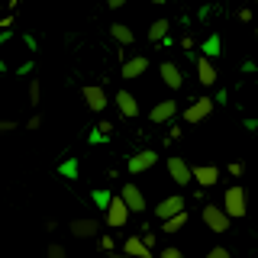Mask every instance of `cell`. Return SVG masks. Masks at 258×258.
<instances>
[{"label": "cell", "mask_w": 258, "mask_h": 258, "mask_svg": "<svg viewBox=\"0 0 258 258\" xmlns=\"http://www.w3.org/2000/svg\"><path fill=\"white\" fill-rule=\"evenodd\" d=\"M23 42H26L29 52H36V36H29V32H26V36H23Z\"/></svg>", "instance_id": "cell-32"}, {"label": "cell", "mask_w": 258, "mask_h": 258, "mask_svg": "<svg viewBox=\"0 0 258 258\" xmlns=\"http://www.w3.org/2000/svg\"><path fill=\"white\" fill-rule=\"evenodd\" d=\"M204 258H229V248H223V245H216V248H210V252Z\"/></svg>", "instance_id": "cell-24"}, {"label": "cell", "mask_w": 258, "mask_h": 258, "mask_svg": "<svg viewBox=\"0 0 258 258\" xmlns=\"http://www.w3.org/2000/svg\"><path fill=\"white\" fill-rule=\"evenodd\" d=\"M71 236L75 239H94L97 232H100V223L97 220H91V216H81V220H71Z\"/></svg>", "instance_id": "cell-9"}, {"label": "cell", "mask_w": 258, "mask_h": 258, "mask_svg": "<svg viewBox=\"0 0 258 258\" xmlns=\"http://www.w3.org/2000/svg\"><path fill=\"white\" fill-rule=\"evenodd\" d=\"M161 258H181V248H174V245H168L165 252H161Z\"/></svg>", "instance_id": "cell-29"}, {"label": "cell", "mask_w": 258, "mask_h": 258, "mask_svg": "<svg viewBox=\"0 0 258 258\" xmlns=\"http://www.w3.org/2000/svg\"><path fill=\"white\" fill-rule=\"evenodd\" d=\"M110 197H113V194H107V190H94V204H97V207H103V210H107Z\"/></svg>", "instance_id": "cell-23"}, {"label": "cell", "mask_w": 258, "mask_h": 258, "mask_svg": "<svg viewBox=\"0 0 258 258\" xmlns=\"http://www.w3.org/2000/svg\"><path fill=\"white\" fill-rule=\"evenodd\" d=\"M123 252H126L129 258H152V248L145 245L142 236H129V239L123 242Z\"/></svg>", "instance_id": "cell-16"}, {"label": "cell", "mask_w": 258, "mask_h": 258, "mask_svg": "<svg viewBox=\"0 0 258 258\" xmlns=\"http://www.w3.org/2000/svg\"><path fill=\"white\" fill-rule=\"evenodd\" d=\"M100 248H103V252H110V248H113V239L103 236V239H100Z\"/></svg>", "instance_id": "cell-34"}, {"label": "cell", "mask_w": 258, "mask_h": 258, "mask_svg": "<svg viewBox=\"0 0 258 258\" xmlns=\"http://www.w3.org/2000/svg\"><path fill=\"white\" fill-rule=\"evenodd\" d=\"M32 68H36V61H23V64H20V68H16V75H20V78H23V75H29V71H32Z\"/></svg>", "instance_id": "cell-28"}, {"label": "cell", "mask_w": 258, "mask_h": 258, "mask_svg": "<svg viewBox=\"0 0 258 258\" xmlns=\"http://www.w3.org/2000/svg\"><path fill=\"white\" fill-rule=\"evenodd\" d=\"M204 223H207V229H210V232H216V236H220V232L229 229V223H232V220L223 213V207L207 204V207H204Z\"/></svg>", "instance_id": "cell-3"}, {"label": "cell", "mask_w": 258, "mask_h": 258, "mask_svg": "<svg viewBox=\"0 0 258 258\" xmlns=\"http://www.w3.org/2000/svg\"><path fill=\"white\" fill-rule=\"evenodd\" d=\"M184 226H187V213H177V216H171V220L161 223V229H165V232H177V229H184Z\"/></svg>", "instance_id": "cell-21"}, {"label": "cell", "mask_w": 258, "mask_h": 258, "mask_svg": "<svg viewBox=\"0 0 258 258\" xmlns=\"http://www.w3.org/2000/svg\"><path fill=\"white\" fill-rule=\"evenodd\" d=\"M255 7H258V0H255Z\"/></svg>", "instance_id": "cell-39"}, {"label": "cell", "mask_w": 258, "mask_h": 258, "mask_svg": "<svg viewBox=\"0 0 258 258\" xmlns=\"http://www.w3.org/2000/svg\"><path fill=\"white\" fill-rule=\"evenodd\" d=\"M152 4H168V0H152Z\"/></svg>", "instance_id": "cell-37"}, {"label": "cell", "mask_w": 258, "mask_h": 258, "mask_svg": "<svg viewBox=\"0 0 258 258\" xmlns=\"http://www.w3.org/2000/svg\"><path fill=\"white\" fill-rule=\"evenodd\" d=\"M197 81L204 87H213L216 84V68H213V61H210V58H197Z\"/></svg>", "instance_id": "cell-18"}, {"label": "cell", "mask_w": 258, "mask_h": 258, "mask_svg": "<svg viewBox=\"0 0 258 258\" xmlns=\"http://www.w3.org/2000/svg\"><path fill=\"white\" fill-rule=\"evenodd\" d=\"M158 75H161V81H165V87H171V91H181L184 87V71L177 68L174 61H161Z\"/></svg>", "instance_id": "cell-8"}, {"label": "cell", "mask_w": 258, "mask_h": 258, "mask_svg": "<svg viewBox=\"0 0 258 258\" xmlns=\"http://www.w3.org/2000/svg\"><path fill=\"white\" fill-rule=\"evenodd\" d=\"M239 20H242V23L252 20V7H242V10H239Z\"/></svg>", "instance_id": "cell-30"}, {"label": "cell", "mask_w": 258, "mask_h": 258, "mask_svg": "<svg viewBox=\"0 0 258 258\" xmlns=\"http://www.w3.org/2000/svg\"><path fill=\"white\" fill-rule=\"evenodd\" d=\"M229 174H232V177L242 174V165H239V161H232V165H229Z\"/></svg>", "instance_id": "cell-33"}, {"label": "cell", "mask_w": 258, "mask_h": 258, "mask_svg": "<svg viewBox=\"0 0 258 258\" xmlns=\"http://www.w3.org/2000/svg\"><path fill=\"white\" fill-rule=\"evenodd\" d=\"M119 200L126 204L129 213H142L145 210V194L136 187V184H123V187H119Z\"/></svg>", "instance_id": "cell-5"}, {"label": "cell", "mask_w": 258, "mask_h": 258, "mask_svg": "<svg viewBox=\"0 0 258 258\" xmlns=\"http://www.w3.org/2000/svg\"><path fill=\"white\" fill-rule=\"evenodd\" d=\"M174 113H177L174 100H158L155 107L149 110V119H152V123H168V119H174Z\"/></svg>", "instance_id": "cell-14"}, {"label": "cell", "mask_w": 258, "mask_h": 258, "mask_svg": "<svg viewBox=\"0 0 258 258\" xmlns=\"http://www.w3.org/2000/svg\"><path fill=\"white\" fill-rule=\"evenodd\" d=\"M81 97H84L87 110H94V113H103V110H107V103H110L103 84H84V87H81Z\"/></svg>", "instance_id": "cell-2"}, {"label": "cell", "mask_w": 258, "mask_h": 258, "mask_svg": "<svg viewBox=\"0 0 258 258\" xmlns=\"http://www.w3.org/2000/svg\"><path fill=\"white\" fill-rule=\"evenodd\" d=\"M126 223H129V210L116 194V197H110V204H107V226L110 229H119V226H126Z\"/></svg>", "instance_id": "cell-4"}, {"label": "cell", "mask_w": 258, "mask_h": 258, "mask_svg": "<svg viewBox=\"0 0 258 258\" xmlns=\"http://www.w3.org/2000/svg\"><path fill=\"white\" fill-rule=\"evenodd\" d=\"M168 29H171L168 20H155L149 26V42H161V39H168Z\"/></svg>", "instance_id": "cell-19"}, {"label": "cell", "mask_w": 258, "mask_h": 258, "mask_svg": "<svg viewBox=\"0 0 258 258\" xmlns=\"http://www.w3.org/2000/svg\"><path fill=\"white\" fill-rule=\"evenodd\" d=\"M13 129H16V119H0V136L13 133Z\"/></svg>", "instance_id": "cell-25"}, {"label": "cell", "mask_w": 258, "mask_h": 258, "mask_svg": "<svg viewBox=\"0 0 258 258\" xmlns=\"http://www.w3.org/2000/svg\"><path fill=\"white\" fill-rule=\"evenodd\" d=\"M210 113H213V100H210V97H197V100L184 110V123H200V119L210 116Z\"/></svg>", "instance_id": "cell-7"}, {"label": "cell", "mask_w": 258, "mask_h": 258, "mask_svg": "<svg viewBox=\"0 0 258 258\" xmlns=\"http://www.w3.org/2000/svg\"><path fill=\"white\" fill-rule=\"evenodd\" d=\"M42 126V116H39V113H32V116L26 119V129H39Z\"/></svg>", "instance_id": "cell-27"}, {"label": "cell", "mask_w": 258, "mask_h": 258, "mask_svg": "<svg viewBox=\"0 0 258 258\" xmlns=\"http://www.w3.org/2000/svg\"><path fill=\"white\" fill-rule=\"evenodd\" d=\"M61 174L75 177V174H78V165H75V161H64V165H61Z\"/></svg>", "instance_id": "cell-26"}, {"label": "cell", "mask_w": 258, "mask_h": 258, "mask_svg": "<svg viewBox=\"0 0 258 258\" xmlns=\"http://www.w3.org/2000/svg\"><path fill=\"white\" fill-rule=\"evenodd\" d=\"M13 39V29H0V45H7Z\"/></svg>", "instance_id": "cell-31"}, {"label": "cell", "mask_w": 258, "mask_h": 258, "mask_svg": "<svg viewBox=\"0 0 258 258\" xmlns=\"http://www.w3.org/2000/svg\"><path fill=\"white\" fill-rule=\"evenodd\" d=\"M223 213L229 216V220H242V216L248 213L245 187H239V184H232V187H229V190L223 194Z\"/></svg>", "instance_id": "cell-1"}, {"label": "cell", "mask_w": 258, "mask_h": 258, "mask_svg": "<svg viewBox=\"0 0 258 258\" xmlns=\"http://www.w3.org/2000/svg\"><path fill=\"white\" fill-rule=\"evenodd\" d=\"M107 7L110 10H119V7H126V0H107Z\"/></svg>", "instance_id": "cell-35"}, {"label": "cell", "mask_w": 258, "mask_h": 258, "mask_svg": "<svg viewBox=\"0 0 258 258\" xmlns=\"http://www.w3.org/2000/svg\"><path fill=\"white\" fill-rule=\"evenodd\" d=\"M158 161V155L152 149H142V152H136L133 158H129V174H142V171H149L152 165Z\"/></svg>", "instance_id": "cell-13"}, {"label": "cell", "mask_w": 258, "mask_h": 258, "mask_svg": "<svg viewBox=\"0 0 258 258\" xmlns=\"http://www.w3.org/2000/svg\"><path fill=\"white\" fill-rule=\"evenodd\" d=\"M0 71H7V61L4 58H0Z\"/></svg>", "instance_id": "cell-36"}, {"label": "cell", "mask_w": 258, "mask_h": 258, "mask_svg": "<svg viewBox=\"0 0 258 258\" xmlns=\"http://www.w3.org/2000/svg\"><path fill=\"white\" fill-rule=\"evenodd\" d=\"M45 258H68V252H64V245L52 242V245H48V252H45Z\"/></svg>", "instance_id": "cell-22"}, {"label": "cell", "mask_w": 258, "mask_h": 258, "mask_svg": "<svg viewBox=\"0 0 258 258\" xmlns=\"http://www.w3.org/2000/svg\"><path fill=\"white\" fill-rule=\"evenodd\" d=\"M113 100H116V107H119V113H123L126 119L139 116V100H136L129 91H116V97H113Z\"/></svg>", "instance_id": "cell-15"}, {"label": "cell", "mask_w": 258, "mask_h": 258, "mask_svg": "<svg viewBox=\"0 0 258 258\" xmlns=\"http://www.w3.org/2000/svg\"><path fill=\"white\" fill-rule=\"evenodd\" d=\"M190 181H197L200 187H213V184L220 181V168H213V165H197V168H190Z\"/></svg>", "instance_id": "cell-12"}, {"label": "cell", "mask_w": 258, "mask_h": 258, "mask_svg": "<svg viewBox=\"0 0 258 258\" xmlns=\"http://www.w3.org/2000/svg\"><path fill=\"white\" fill-rule=\"evenodd\" d=\"M177 213H184V197H181V194H174V197H165V200L155 207V216H158L161 223L171 220V216H177Z\"/></svg>", "instance_id": "cell-10"}, {"label": "cell", "mask_w": 258, "mask_h": 258, "mask_svg": "<svg viewBox=\"0 0 258 258\" xmlns=\"http://www.w3.org/2000/svg\"><path fill=\"white\" fill-rule=\"evenodd\" d=\"M26 94H29V107H39V103H42V81L32 78L29 87H26Z\"/></svg>", "instance_id": "cell-20"}, {"label": "cell", "mask_w": 258, "mask_h": 258, "mask_svg": "<svg viewBox=\"0 0 258 258\" xmlns=\"http://www.w3.org/2000/svg\"><path fill=\"white\" fill-rule=\"evenodd\" d=\"M110 36H113V42H119V45L136 42V32H133V26H126V23H110Z\"/></svg>", "instance_id": "cell-17"}, {"label": "cell", "mask_w": 258, "mask_h": 258, "mask_svg": "<svg viewBox=\"0 0 258 258\" xmlns=\"http://www.w3.org/2000/svg\"><path fill=\"white\" fill-rule=\"evenodd\" d=\"M145 71H149V58H145V55H133V58H126V61H123L119 75H123L126 81H136V78H142Z\"/></svg>", "instance_id": "cell-11"}, {"label": "cell", "mask_w": 258, "mask_h": 258, "mask_svg": "<svg viewBox=\"0 0 258 258\" xmlns=\"http://www.w3.org/2000/svg\"><path fill=\"white\" fill-rule=\"evenodd\" d=\"M255 36H258V26H255Z\"/></svg>", "instance_id": "cell-38"}, {"label": "cell", "mask_w": 258, "mask_h": 258, "mask_svg": "<svg viewBox=\"0 0 258 258\" xmlns=\"http://www.w3.org/2000/svg\"><path fill=\"white\" fill-rule=\"evenodd\" d=\"M168 165V174H171V181L177 184V187H184V184H190V165L184 161L181 155H171L165 161Z\"/></svg>", "instance_id": "cell-6"}]
</instances>
